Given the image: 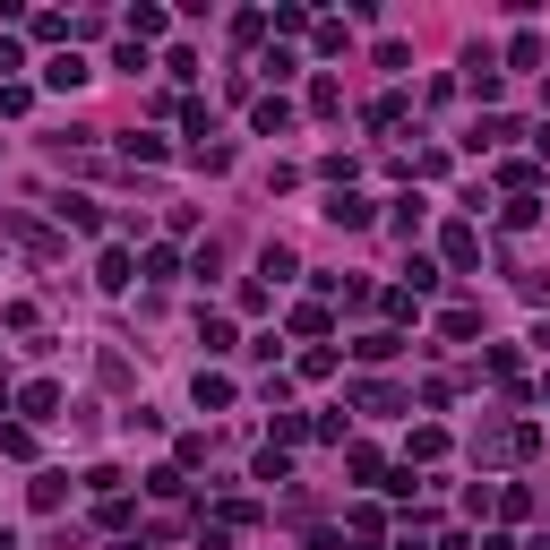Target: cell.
I'll list each match as a JSON object with an SVG mask.
<instances>
[{"label": "cell", "instance_id": "6da1fadb", "mask_svg": "<svg viewBox=\"0 0 550 550\" xmlns=\"http://www.w3.org/2000/svg\"><path fill=\"white\" fill-rule=\"evenodd\" d=\"M86 78H95V69H86V52H52V61H43V86H61V95H78Z\"/></svg>", "mask_w": 550, "mask_h": 550}, {"label": "cell", "instance_id": "7a4b0ae2", "mask_svg": "<svg viewBox=\"0 0 550 550\" xmlns=\"http://www.w3.org/2000/svg\"><path fill=\"white\" fill-rule=\"evenodd\" d=\"M18 413H26V422H61V387H52V379L18 387Z\"/></svg>", "mask_w": 550, "mask_h": 550}, {"label": "cell", "instance_id": "3957f363", "mask_svg": "<svg viewBox=\"0 0 550 550\" xmlns=\"http://www.w3.org/2000/svg\"><path fill=\"white\" fill-rule=\"evenodd\" d=\"M327 215H336L344 233H361V224H370V198H353V190H336V198H327Z\"/></svg>", "mask_w": 550, "mask_h": 550}, {"label": "cell", "instance_id": "277c9868", "mask_svg": "<svg viewBox=\"0 0 550 550\" xmlns=\"http://www.w3.org/2000/svg\"><path fill=\"white\" fill-rule=\"evenodd\" d=\"M284 129H293V104H284V95H267V104H258V138H284Z\"/></svg>", "mask_w": 550, "mask_h": 550}, {"label": "cell", "instance_id": "5b68a950", "mask_svg": "<svg viewBox=\"0 0 550 550\" xmlns=\"http://www.w3.org/2000/svg\"><path fill=\"white\" fill-rule=\"evenodd\" d=\"M61 224H78V233H95V224H104V207H95V198H61Z\"/></svg>", "mask_w": 550, "mask_h": 550}, {"label": "cell", "instance_id": "8992f818", "mask_svg": "<svg viewBox=\"0 0 550 550\" xmlns=\"http://www.w3.org/2000/svg\"><path fill=\"white\" fill-rule=\"evenodd\" d=\"M198 344L207 353H233V318H198Z\"/></svg>", "mask_w": 550, "mask_h": 550}, {"label": "cell", "instance_id": "52a82bcc", "mask_svg": "<svg viewBox=\"0 0 550 550\" xmlns=\"http://www.w3.org/2000/svg\"><path fill=\"white\" fill-rule=\"evenodd\" d=\"M198 404H207V413H215V404H233V379H215V370H198Z\"/></svg>", "mask_w": 550, "mask_h": 550}, {"label": "cell", "instance_id": "ba28073f", "mask_svg": "<svg viewBox=\"0 0 550 550\" xmlns=\"http://www.w3.org/2000/svg\"><path fill=\"white\" fill-rule=\"evenodd\" d=\"M361 121H370V129H396V121H404V95H379V104L361 112Z\"/></svg>", "mask_w": 550, "mask_h": 550}, {"label": "cell", "instance_id": "9c48e42d", "mask_svg": "<svg viewBox=\"0 0 550 550\" xmlns=\"http://www.w3.org/2000/svg\"><path fill=\"white\" fill-rule=\"evenodd\" d=\"M533 147H542V155H550V129H542V138H533Z\"/></svg>", "mask_w": 550, "mask_h": 550}, {"label": "cell", "instance_id": "30bf717a", "mask_svg": "<svg viewBox=\"0 0 550 550\" xmlns=\"http://www.w3.org/2000/svg\"><path fill=\"white\" fill-rule=\"evenodd\" d=\"M0 550H9V525H0Z\"/></svg>", "mask_w": 550, "mask_h": 550}]
</instances>
